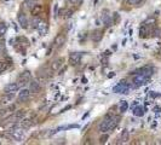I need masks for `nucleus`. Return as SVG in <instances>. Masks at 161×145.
Instances as JSON below:
<instances>
[{
  "mask_svg": "<svg viewBox=\"0 0 161 145\" xmlns=\"http://www.w3.org/2000/svg\"><path fill=\"white\" fill-rule=\"evenodd\" d=\"M115 116V114L113 113V110H110L109 113H107L102 120V122L98 126V131L101 133H108L110 131V121L113 120V117Z\"/></svg>",
  "mask_w": 161,
  "mask_h": 145,
  "instance_id": "obj_1",
  "label": "nucleus"
},
{
  "mask_svg": "<svg viewBox=\"0 0 161 145\" xmlns=\"http://www.w3.org/2000/svg\"><path fill=\"white\" fill-rule=\"evenodd\" d=\"M8 135H9L11 139H14V140L21 141V140H23V138H24V131H23V128L16 127V128H14V129H8Z\"/></svg>",
  "mask_w": 161,
  "mask_h": 145,
  "instance_id": "obj_2",
  "label": "nucleus"
},
{
  "mask_svg": "<svg viewBox=\"0 0 161 145\" xmlns=\"http://www.w3.org/2000/svg\"><path fill=\"white\" fill-rule=\"evenodd\" d=\"M32 80V72L29 70H24L22 71L21 74L18 75L17 78V84L20 85V87H23L26 86L27 84H29V81Z\"/></svg>",
  "mask_w": 161,
  "mask_h": 145,
  "instance_id": "obj_3",
  "label": "nucleus"
},
{
  "mask_svg": "<svg viewBox=\"0 0 161 145\" xmlns=\"http://www.w3.org/2000/svg\"><path fill=\"white\" fill-rule=\"evenodd\" d=\"M150 78L145 76V75H142V74H133V86L134 87H139V86H143V85H147L148 81H149Z\"/></svg>",
  "mask_w": 161,
  "mask_h": 145,
  "instance_id": "obj_4",
  "label": "nucleus"
},
{
  "mask_svg": "<svg viewBox=\"0 0 161 145\" xmlns=\"http://www.w3.org/2000/svg\"><path fill=\"white\" fill-rule=\"evenodd\" d=\"M65 41H67V35L64 33H58L53 39V48L55 50L61 48L62 46H64Z\"/></svg>",
  "mask_w": 161,
  "mask_h": 145,
  "instance_id": "obj_5",
  "label": "nucleus"
},
{
  "mask_svg": "<svg viewBox=\"0 0 161 145\" xmlns=\"http://www.w3.org/2000/svg\"><path fill=\"white\" fill-rule=\"evenodd\" d=\"M81 58H83V52H71L69 54V64L71 66H76L79 65V63L81 62Z\"/></svg>",
  "mask_w": 161,
  "mask_h": 145,
  "instance_id": "obj_6",
  "label": "nucleus"
},
{
  "mask_svg": "<svg viewBox=\"0 0 161 145\" xmlns=\"http://www.w3.org/2000/svg\"><path fill=\"white\" fill-rule=\"evenodd\" d=\"M132 74H142V75H145V76L150 78L154 74V68L150 66V65H144V66L138 68L137 70H134Z\"/></svg>",
  "mask_w": 161,
  "mask_h": 145,
  "instance_id": "obj_7",
  "label": "nucleus"
},
{
  "mask_svg": "<svg viewBox=\"0 0 161 145\" xmlns=\"http://www.w3.org/2000/svg\"><path fill=\"white\" fill-rule=\"evenodd\" d=\"M130 91V86L126 84V81H120V84L115 87H113V92L114 93H124V94H127Z\"/></svg>",
  "mask_w": 161,
  "mask_h": 145,
  "instance_id": "obj_8",
  "label": "nucleus"
},
{
  "mask_svg": "<svg viewBox=\"0 0 161 145\" xmlns=\"http://www.w3.org/2000/svg\"><path fill=\"white\" fill-rule=\"evenodd\" d=\"M102 22L103 24L108 28L110 26H113V20H112V15H110V11L109 10H103L102 11Z\"/></svg>",
  "mask_w": 161,
  "mask_h": 145,
  "instance_id": "obj_9",
  "label": "nucleus"
},
{
  "mask_svg": "<svg viewBox=\"0 0 161 145\" xmlns=\"http://www.w3.org/2000/svg\"><path fill=\"white\" fill-rule=\"evenodd\" d=\"M63 63H64V58H62V57L55 58V59L50 63V70H51V71H58L59 68L63 65Z\"/></svg>",
  "mask_w": 161,
  "mask_h": 145,
  "instance_id": "obj_10",
  "label": "nucleus"
},
{
  "mask_svg": "<svg viewBox=\"0 0 161 145\" xmlns=\"http://www.w3.org/2000/svg\"><path fill=\"white\" fill-rule=\"evenodd\" d=\"M17 20H18V23H20L21 28H23V29L29 28V21H28V17H27V15L24 12L21 11L18 14V16H17Z\"/></svg>",
  "mask_w": 161,
  "mask_h": 145,
  "instance_id": "obj_11",
  "label": "nucleus"
},
{
  "mask_svg": "<svg viewBox=\"0 0 161 145\" xmlns=\"http://www.w3.org/2000/svg\"><path fill=\"white\" fill-rule=\"evenodd\" d=\"M35 29L39 32V34H40V35H46V34H47V32H49V24H47V22H46V21L40 20Z\"/></svg>",
  "mask_w": 161,
  "mask_h": 145,
  "instance_id": "obj_12",
  "label": "nucleus"
},
{
  "mask_svg": "<svg viewBox=\"0 0 161 145\" xmlns=\"http://www.w3.org/2000/svg\"><path fill=\"white\" fill-rule=\"evenodd\" d=\"M103 35H104V30L103 29H95L92 33H91V40L93 42H99L102 39H103Z\"/></svg>",
  "mask_w": 161,
  "mask_h": 145,
  "instance_id": "obj_13",
  "label": "nucleus"
},
{
  "mask_svg": "<svg viewBox=\"0 0 161 145\" xmlns=\"http://www.w3.org/2000/svg\"><path fill=\"white\" fill-rule=\"evenodd\" d=\"M20 85L17 82H11V84H8L5 87H4V94L6 93H16L18 90H20Z\"/></svg>",
  "mask_w": 161,
  "mask_h": 145,
  "instance_id": "obj_14",
  "label": "nucleus"
},
{
  "mask_svg": "<svg viewBox=\"0 0 161 145\" xmlns=\"http://www.w3.org/2000/svg\"><path fill=\"white\" fill-rule=\"evenodd\" d=\"M29 96H30V91H29V88H22V90L18 92V97H17L18 103H23V102H26V100L29 98Z\"/></svg>",
  "mask_w": 161,
  "mask_h": 145,
  "instance_id": "obj_15",
  "label": "nucleus"
},
{
  "mask_svg": "<svg viewBox=\"0 0 161 145\" xmlns=\"http://www.w3.org/2000/svg\"><path fill=\"white\" fill-rule=\"evenodd\" d=\"M29 91L30 93H39L41 91V85L36 80H30L29 81Z\"/></svg>",
  "mask_w": 161,
  "mask_h": 145,
  "instance_id": "obj_16",
  "label": "nucleus"
},
{
  "mask_svg": "<svg viewBox=\"0 0 161 145\" xmlns=\"http://www.w3.org/2000/svg\"><path fill=\"white\" fill-rule=\"evenodd\" d=\"M35 5H36V0H24L22 3V8L28 11H30Z\"/></svg>",
  "mask_w": 161,
  "mask_h": 145,
  "instance_id": "obj_17",
  "label": "nucleus"
},
{
  "mask_svg": "<svg viewBox=\"0 0 161 145\" xmlns=\"http://www.w3.org/2000/svg\"><path fill=\"white\" fill-rule=\"evenodd\" d=\"M15 42H16V45H21V46H24V47L29 45V40L26 36H18V38H16L15 39Z\"/></svg>",
  "mask_w": 161,
  "mask_h": 145,
  "instance_id": "obj_18",
  "label": "nucleus"
},
{
  "mask_svg": "<svg viewBox=\"0 0 161 145\" xmlns=\"http://www.w3.org/2000/svg\"><path fill=\"white\" fill-rule=\"evenodd\" d=\"M44 11V6L43 5H40V4H36L32 10H30V12H32V15L33 16H39L41 12Z\"/></svg>",
  "mask_w": 161,
  "mask_h": 145,
  "instance_id": "obj_19",
  "label": "nucleus"
},
{
  "mask_svg": "<svg viewBox=\"0 0 161 145\" xmlns=\"http://www.w3.org/2000/svg\"><path fill=\"white\" fill-rule=\"evenodd\" d=\"M32 125H33L32 119H26V117H23L22 121H21V123H20V126H21L23 129H28L29 127H32Z\"/></svg>",
  "mask_w": 161,
  "mask_h": 145,
  "instance_id": "obj_20",
  "label": "nucleus"
},
{
  "mask_svg": "<svg viewBox=\"0 0 161 145\" xmlns=\"http://www.w3.org/2000/svg\"><path fill=\"white\" fill-rule=\"evenodd\" d=\"M126 3L133 8H139L145 3V0H126Z\"/></svg>",
  "mask_w": 161,
  "mask_h": 145,
  "instance_id": "obj_21",
  "label": "nucleus"
},
{
  "mask_svg": "<svg viewBox=\"0 0 161 145\" xmlns=\"http://www.w3.org/2000/svg\"><path fill=\"white\" fill-rule=\"evenodd\" d=\"M128 139H130V133L127 129H124L120 134V143H126L128 141Z\"/></svg>",
  "mask_w": 161,
  "mask_h": 145,
  "instance_id": "obj_22",
  "label": "nucleus"
},
{
  "mask_svg": "<svg viewBox=\"0 0 161 145\" xmlns=\"http://www.w3.org/2000/svg\"><path fill=\"white\" fill-rule=\"evenodd\" d=\"M10 64L11 63H8L6 60H0V74H3L5 70H8L9 66H10Z\"/></svg>",
  "mask_w": 161,
  "mask_h": 145,
  "instance_id": "obj_23",
  "label": "nucleus"
},
{
  "mask_svg": "<svg viewBox=\"0 0 161 145\" xmlns=\"http://www.w3.org/2000/svg\"><path fill=\"white\" fill-rule=\"evenodd\" d=\"M133 115L137 116V117H142L144 115V109L142 106H137V108H133Z\"/></svg>",
  "mask_w": 161,
  "mask_h": 145,
  "instance_id": "obj_24",
  "label": "nucleus"
},
{
  "mask_svg": "<svg viewBox=\"0 0 161 145\" xmlns=\"http://www.w3.org/2000/svg\"><path fill=\"white\" fill-rule=\"evenodd\" d=\"M8 30V24L5 22H0V38H3L6 34Z\"/></svg>",
  "mask_w": 161,
  "mask_h": 145,
  "instance_id": "obj_25",
  "label": "nucleus"
},
{
  "mask_svg": "<svg viewBox=\"0 0 161 145\" xmlns=\"http://www.w3.org/2000/svg\"><path fill=\"white\" fill-rule=\"evenodd\" d=\"M26 114H27V111L24 109H21V110H17L15 113V117H16V120H22L26 116Z\"/></svg>",
  "mask_w": 161,
  "mask_h": 145,
  "instance_id": "obj_26",
  "label": "nucleus"
},
{
  "mask_svg": "<svg viewBox=\"0 0 161 145\" xmlns=\"http://www.w3.org/2000/svg\"><path fill=\"white\" fill-rule=\"evenodd\" d=\"M65 2L70 5H74V6H79V5H81L84 0H65Z\"/></svg>",
  "mask_w": 161,
  "mask_h": 145,
  "instance_id": "obj_27",
  "label": "nucleus"
},
{
  "mask_svg": "<svg viewBox=\"0 0 161 145\" xmlns=\"http://www.w3.org/2000/svg\"><path fill=\"white\" fill-rule=\"evenodd\" d=\"M127 109H128V104H127V102H125V100H122L121 102V105H120V113H126L127 111Z\"/></svg>",
  "mask_w": 161,
  "mask_h": 145,
  "instance_id": "obj_28",
  "label": "nucleus"
},
{
  "mask_svg": "<svg viewBox=\"0 0 161 145\" xmlns=\"http://www.w3.org/2000/svg\"><path fill=\"white\" fill-rule=\"evenodd\" d=\"M112 20H113V24H118L119 21H120V15L118 12H114L112 15Z\"/></svg>",
  "mask_w": 161,
  "mask_h": 145,
  "instance_id": "obj_29",
  "label": "nucleus"
},
{
  "mask_svg": "<svg viewBox=\"0 0 161 145\" xmlns=\"http://www.w3.org/2000/svg\"><path fill=\"white\" fill-rule=\"evenodd\" d=\"M108 138H109V134H108V133H103V135L99 138V143H101V144L106 143V141L108 140Z\"/></svg>",
  "mask_w": 161,
  "mask_h": 145,
  "instance_id": "obj_30",
  "label": "nucleus"
},
{
  "mask_svg": "<svg viewBox=\"0 0 161 145\" xmlns=\"http://www.w3.org/2000/svg\"><path fill=\"white\" fill-rule=\"evenodd\" d=\"M6 52V48H5V42L3 40H0V54H3Z\"/></svg>",
  "mask_w": 161,
  "mask_h": 145,
  "instance_id": "obj_31",
  "label": "nucleus"
},
{
  "mask_svg": "<svg viewBox=\"0 0 161 145\" xmlns=\"http://www.w3.org/2000/svg\"><path fill=\"white\" fill-rule=\"evenodd\" d=\"M153 36L161 38V28H155L154 29V33H153Z\"/></svg>",
  "mask_w": 161,
  "mask_h": 145,
  "instance_id": "obj_32",
  "label": "nucleus"
},
{
  "mask_svg": "<svg viewBox=\"0 0 161 145\" xmlns=\"http://www.w3.org/2000/svg\"><path fill=\"white\" fill-rule=\"evenodd\" d=\"M81 82H83V84H86V82H87V79H86V78H83V79H81Z\"/></svg>",
  "mask_w": 161,
  "mask_h": 145,
  "instance_id": "obj_33",
  "label": "nucleus"
},
{
  "mask_svg": "<svg viewBox=\"0 0 161 145\" xmlns=\"http://www.w3.org/2000/svg\"><path fill=\"white\" fill-rule=\"evenodd\" d=\"M108 76H109V78H114V76H115V72H113V74H109Z\"/></svg>",
  "mask_w": 161,
  "mask_h": 145,
  "instance_id": "obj_34",
  "label": "nucleus"
},
{
  "mask_svg": "<svg viewBox=\"0 0 161 145\" xmlns=\"http://www.w3.org/2000/svg\"><path fill=\"white\" fill-rule=\"evenodd\" d=\"M5 2H9V0H5Z\"/></svg>",
  "mask_w": 161,
  "mask_h": 145,
  "instance_id": "obj_35",
  "label": "nucleus"
}]
</instances>
